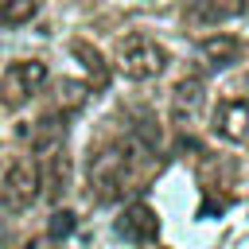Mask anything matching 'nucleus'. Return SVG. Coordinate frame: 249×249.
<instances>
[{"label":"nucleus","instance_id":"obj_1","mask_svg":"<svg viewBox=\"0 0 249 249\" xmlns=\"http://www.w3.org/2000/svg\"><path fill=\"white\" fill-rule=\"evenodd\" d=\"M128 171H132L128 148H124V144H105V148L89 160V195H93L97 202L117 198V191L124 187Z\"/></svg>","mask_w":249,"mask_h":249},{"label":"nucleus","instance_id":"obj_2","mask_svg":"<svg viewBox=\"0 0 249 249\" xmlns=\"http://www.w3.org/2000/svg\"><path fill=\"white\" fill-rule=\"evenodd\" d=\"M163 62H167L163 47H160L156 39H148V35H128V39H121V47H117V70H121L124 78H132V82L156 78V74L163 70Z\"/></svg>","mask_w":249,"mask_h":249},{"label":"nucleus","instance_id":"obj_3","mask_svg":"<svg viewBox=\"0 0 249 249\" xmlns=\"http://www.w3.org/2000/svg\"><path fill=\"white\" fill-rule=\"evenodd\" d=\"M43 82H47V62H39V58H19V62H12V66L4 70V78H0V101H4L8 109H19L31 93L43 89Z\"/></svg>","mask_w":249,"mask_h":249},{"label":"nucleus","instance_id":"obj_4","mask_svg":"<svg viewBox=\"0 0 249 249\" xmlns=\"http://www.w3.org/2000/svg\"><path fill=\"white\" fill-rule=\"evenodd\" d=\"M39 187H43V171L35 160H16L8 171H4V183H0V202L8 210H27L35 198H39Z\"/></svg>","mask_w":249,"mask_h":249},{"label":"nucleus","instance_id":"obj_5","mask_svg":"<svg viewBox=\"0 0 249 249\" xmlns=\"http://www.w3.org/2000/svg\"><path fill=\"white\" fill-rule=\"evenodd\" d=\"M214 136H222L226 144H241L249 140V101L241 97H226L218 109H214Z\"/></svg>","mask_w":249,"mask_h":249},{"label":"nucleus","instance_id":"obj_6","mask_svg":"<svg viewBox=\"0 0 249 249\" xmlns=\"http://www.w3.org/2000/svg\"><path fill=\"white\" fill-rule=\"evenodd\" d=\"M202 105H206V86H202V78H179L175 82V89H171V117H175V124H191L198 113H202Z\"/></svg>","mask_w":249,"mask_h":249},{"label":"nucleus","instance_id":"obj_7","mask_svg":"<svg viewBox=\"0 0 249 249\" xmlns=\"http://www.w3.org/2000/svg\"><path fill=\"white\" fill-rule=\"evenodd\" d=\"M117 233L128 237V241H156L160 218H156V210H152L148 202H132V206H124V214L117 218Z\"/></svg>","mask_w":249,"mask_h":249},{"label":"nucleus","instance_id":"obj_8","mask_svg":"<svg viewBox=\"0 0 249 249\" xmlns=\"http://www.w3.org/2000/svg\"><path fill=\"white\" fill-rule=\"evenodd\" d=\"M245 12V0H187V23H222L237 19Z\"/></svg>","mask_w":249,"mask_h":249},{"label":"nucleus","instance_id":"obj_9","mask_svg":"<svg viewBox=\"0 0 249 249\" xmlns=\"http://www.w3.org/2000/svg\"><path fill=\"white\" fill-rule=\"evenodd\" d=\"M198 54L210 62V66H230V62H237L241 58V39H233V35H206L202 43H198Z\"/></svg>","mask_w":249,"mask_h":249},{"label":"nucleus","instance_id":"obj_10","mask_svg":"<svg viewBox=\"0 0 249 249\" xmlns=\"http://www.w3.org/2000/svg\"><path fill=\"white\" fill-rule=\"evenodd\" d=\"M62 136H66V124H62L54 113H47V117L35 124V132H31V152H35V156H51V152L62 148Z\"/></svg>","mask_w":249,"mask_h":249},{"label":"nucleus","instance_id":"obj_11","mask_svg":"<svg viewBox=\"0 0 249 249\" xmlns=\"http://www.w3.org/2000/svg\"><path fill=\"white\" fill-rule=\"evenodd\" d=\"M70 51H74V54L82 58V66L93 74V86H105V82H109V66H105V58H101V51H97V47H89L86 39H74V43H70Z\"/></svg>","mask_w":249,"mask_h":249},{"label":"nucleus","instance_id":"obj_12","mask_svg":"<svg viewBox=\"0 0 249 249\" xmlns=\"http://www.w3.org/2000/svg\"><path fill=\"white\" fill-rule=\"evenodd\" d=\"M35 12H39V0H0V23H8V27L35 19Z\"/></svg>","mask_w":249,"mask_h":249},{"label":"nucleus","instance_id":"obj_13","mask_svg":"<svg viewBox=\"0 0 249 249\" xmlns=\"http://www.w3.org/2000/svg\"><path fill=\"white\" fill-rule=\"evenodd\" d=\"M86 97H89V89H86L82 82H70V78H62V82H58V109H62V117H66V113H74V109H82V105H86Z\"/></svg>","mask_w":249,"mask_h":249},{"label":"nucleus","instance_id":"obj_14","mask_svg":"<svg viewBox=\"0 0 249 249\" xmlns=\"http://www.w3.org/2000/svg\"><path fill=\"white\" fill-rule=\"evenodd\" d=\"M132 132H136V140L144 144V148H160L163 144V128H160V121L152 117V113H136V124H132Z\"/></svg>","mask_w":249,"mask_h":249},{"label":"nucleus","instance_id":"obj_15","mask_svg":"<svg viewBox=\"0 0 249 249\" xmlns=\"http://www.w3.org/2000/svg\"><path fill=\"white\" fill-rule=\"evenodd\" d=\"M74 226H78L74 210H54V214H51V222H47V237H51V241H62V237H70V233H74Z\"/></svg>","mask_w":249,"mask_h":249},{"label":"nucleus","instance_id":"obj_16","mask_svg":"<svg viewBox=\"0 0 249 249\" xmlns=\"http://www.w3.org/2000/svg\"><path fill=\"white\" fill-rule=\"evenodd\" d=\"M51 160H54V171H51V195H58V191H66V160H62L58 152H51Z\"/></svg>","mask_w":249,"mask_h":249},{"label":"nucleus","instance_id":"obj_17","mask_svg":"<svg viewBox=\"0 0 249 249\" xmlns=\"http://www.w3.org/2000/svg\"><path fill=\"white\" fill-rule=\"evenodd\" d=\"M23 249H43V245H39V241H27V245H23Z\"/></svg>","mask_w":249,"mask_h":249}]
</instances>
